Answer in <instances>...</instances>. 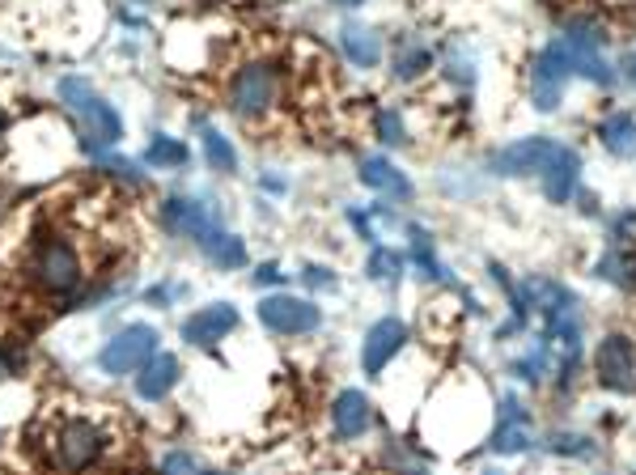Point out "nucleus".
Returning <instances> with one entry per match:
<instances>
[{
    "mask_svg": "<svg viewBox=\"0 0 636 475\" xmlns=\"http://www.w3.org/2000/svg\"><path fill=\"white\" fill-rule=\"evenodd\" d=\"M55 93H60V102L77 115V128H82V136H77V145H82L85 153H107V149H115L120 140H124V120H120V111L107 102V98H98L93 89H89V82H82V77H64L60 86H55Z\"/></svg>",
    "mask_w": 636,
    "mask_h": 475,
    "instance_id": "nucleus-1",
    "label": "nucleus"
},
{
    "mask_svg": "<svg viewBox=\"0 0 636 475\" xmlns=\"http://www.w3.org/2000/svg\"><path fill=\"white\" fill-rule=\"evenodd\" d=\"M35 289L47 298H68L77 293L85 280V260L77 251V242L68 234H42L30 247V263H26Z\"/></svg>",
    "mask_w": 636,
    "mask_h": 475,
    "instance_id": "nucleus-2",
    "label": "nucleus"
},
{
    "mask_svg": "<svg viewBox=\"0 0 636 475\" xmlns=\"http://www.w3.org/2000/svg\"><path fill=\"white\" fill-rule=\"evenodd\" d=\"M280 102V68L272 60H251L229 82V107L238 120H263Z\"/></svg>",
    "mask_w": 636,
    "mask_h": 475,
    "instance_id": "nucleus-3",
    "label": "nucleus"
},
{
    "mask_svg": "<svg viewBox=\"0 0 636 475\" xmlns=\"http://www.w3.org/2000/svg\"><path fill=\"white\" fill-rule=\"evenodd\" d=\"M111 446V433L102 429L93 416H73L60 429L51 433V454L64 472H89L93 463H102Z\"/></svg>",
    "mask_w": 636,
    "mask_h": 475,
    "instance_id": "nucleus-4",
    "label": "nucleus"
},
{
    "mask_svg": "<svg viewBox=\"0 0 636 475\" xmlns=\"http://www.w3.org/2000/svg\"><path fill=\"white\" fill-rule=\"evenodd\" d=\"M158 327L149 323H127L120 336H111L102 352H98V370L111 374V378H124V374H140L153 357H158Z\"/></svg>",
    "mask_w": 636,
    "mask_h": 475,
    "instance_id": "nucleus-5",
    "label": "nucleus"
},
{
    "mask_svg": "<svg viewBox=\"0 0 636 475\" xmlns=\"http://www.w3.org/2000/svg\"><path fill=\"white\" fill-rule=\"evenodd\" d=\"M259 323L276 336H310L323 323V310L305 298H289V293H272L259 302Z\"/></svg>",
    "mask_w": 636,
    "mask_h": 475,
    "instance_id": "nucleus-6",
    "label": "nucleus"
},
{
    "mask_svg": "<svg viewBox=\"0 0 636 475\" xmlns=\"http://www.w3.org/2000/svg\"><path fill=\"white\" fill-rule=\"evenodd\" d=\"M594 378L607 390H633L636 387V345L633 336H602L594 348Z\"/></svg>",
    "mask_w": 636,
    "mask_h": 475,
    "instance_id": "nucleus-7",
    "label": "nucleus"
},
{
    "mask_svg": "<svg viewBox=\"0 0 636 475\" xmlns=\"http://www.w3.org/2000/svg\"><path fill=\"white\" fill-rule=\"evenodd\" d=\"M569 73L573 68H569V55H564L560 43H548L535 55V64H531V102H535V111H556L560 107Z\"/></svg>",
    "mask_w": 636,
    "mask_h": 475,
    "instance_id": "nucleus-8",
    "label": "nucleus"
},
{
    "mask_svg": "<svg viewBox=\"0 0 636 475\" xmlns=\"http://www.w3.org/2000/svg\"><path fill=\"white\" fill-rule=\"evenodd\" d=\"M556 149H560V145H551L548 136L513 140V145H506V149L492 158V171L509 174V178H517V174H539V171H548V162L556 158Z\"/></svg>",
    "mask_w": 636,
    "mask_h": 475,
    "instance_id": "nucleus-9",
    "label": "nucleus"
},
{
    "mask_svg": "<svg viewBox=\"0 0 636 475\" xmlns=\"http://www.w3.org/2000/svg\"><path fill=\"white\" fill-rule=\"evenodd\" d=\"M403 345H408V327H403L399 318H382V323H374L370 336H365V348H361V365H365V374L382 378L386 365L403 352Z\"/></svg>",
    "mask_w": 636,
    "mask_h": 475,
    "instance_id": "nucleus-10",
    "label": "nucleus"
},
{
    "mask_svg": "<svg viewBox=\"0 0 636 475\" xmlns=\"http://www.w3.org/2000/svg\"><path fill=\"white\" fill-rule=\"evenodd\" d=\"M234 327H238V310L229 302H212V305H204V310H196V314L183 323V340L191 348H212L216 340H225Z\"/></svg>",
    "mask_w": 636,
    "mask_h": 475,
    "instance_id": "nucleus-11",
    "label": "nucleus"
},
{
    "mask_svg": "<svg viewBox=\"0 0 636 475\" xmlns=\"http://www.w3.org/2000/svg\"><path fill=\"white\" fill-rule=\"evenodd\" d=\"M158 216H162V225H166L170 234L196 238V242H204L212 229H216V216H212L200 200H187V196H170Z\"/></svg>",
    "mask_w": 636,
    "mask_h": 475,
    "instance_id": "nucleus-12",
    "label": "nucleus"
},
{
    "mask_svg": "<svg viewBox=\"0 0 636 475\" xmlns=\"http://www.w3.org/2000/svg\"><path fill=\"white\" fill-rule=\"evenodd\" d=\"M370 425H374V408H370V399H365L361 390H344V395H336V403H332V429H336L339 441L365 437Z\"/></svg>",
    "mask_w": 636,
    "mask_h": 475,
    "instance_id": "nucleus-13",
    "label": "nucleus"
},
{
    "mask_svg": "<svg viewBox=\"0 0 636 475\" xmlns=\"http://www.w3.org/2000/svg\"><path fill=\"white\" fill-rule=\"evenodd\" d=\"M178 378H183V365H178V357H170V352H158L140 374H136V395L145 399V403H162L170 390L178 387Z\"/></svg>",
    "mask_w": 636,
    "mask_h": 475,
    "instance_id": "nucleus-14",
    "label": "nucleus"
},
{
    "mask_svg": "<svg viewBox=\"0 0 636 475\" xmlns=\"http://www.w3.org/2000/svg\"><path fill=\"white\" fill-rule=\"evenodd\" d=\"M577 178H582V158L573 149H556V158L544 171V196L551 204H569L577 191Z\"/></svg>",
    "mask_w": 636,
    "mask_h": 475,
    "instance_id": "nucleus-15",
    "label": "nucleus"
},
{
    "mask_svg": "<svg viewBox=\"0 0 636 475\" xmlns=\"http://www.w3.org/2000/svg\"><path fill=\"white\" fill-rule=\"evenodd\" d=\"M488 446H492L497 454H522V450H531V421H526V412H522L513 399L501 403V425L492 429Z\"/></svg>",
    "mask_w": 636,
    "mask_h": 475,
    "instance_id": "nucleus-16",
    "label": "nucleus"
},
{
    "mask_svg": "<svg viewBox=\"0 0 636 475\" xmlns=\"http://www.w3.org/2000/svg\"><path fill=\"white\" fill-rule=\"evenodd\" d=\"M361 183L382 191L386 200H408L412 196V178L399 171L395 162H386V158H365L361 162Z\"/></svg>",
    "mask_w": 636,
    "mask_h": 475,
    "instance_id": "nucleus-17",
    "label": "nucleus"
},
{
    "mask_svg": "<svg viewBox=\"0 0 636 475\" xmlns=\"http://www.w3.org/2000/svg\"><path fill=\"white\" fill-rule=\"evenodd\" d=\"M598 140H602V149H607L611 158L633 162L636 158V120L633 115H624V111L607 115V120L598 124Z\"/></svg>",
    "mask_w": 636,
    "mask_h": 475,
    "instance_id": "nucleus-18",
    "label": "nucleus"
},
{
    "mask_svg": "<svg viewBox=\"0 0 636 475\" xmlns=\"http://www.w3.org/2000/svg\"><path fill=\"white\" fill-rule=\"evenodd\" d=\"M339 43H344V55L352 60V68H378L382 64V39L370 26H344Z\"/></svg>",
    "mask_w": 636,
    "mask_h": 475,
    "instance_id": "nucleus-19",
    "label": "nucleus"
},
{
    "mask_svg": "<svg viewBox=\"0 0 636 475\" xmlns=\"http://www.w3.org/2000/svg\"><path fill=\"white\" fill-rule=\"evenodd\" d=\"M187 158H191L187 145H183L178 136H166V132L149 136V145H145V166H149V171H183Z\"/></svg>",
    "mask_w": 636,
    "mask_h": 475,
    "instance_id": "nucleus-20",
    "label": "nucleus"
},
{
    "mask_svg": "<svg viewBox=\"0 0 636 475\" xmlns=\"http://www.w3.org/2000/svg\"><path fill=\"white\" fill-rule=\"evenodd\" d=\"M602 280H611V285H620V289H636V247L633 242H624V247H611L598 267H594Z\"/></svg>",
    "mask_w": 636,
    "mask_h": 475,
    "instance_id": "nucleus-21",
    "label": "nucleus"
},
{
    "mask_svg": "<svg viewBox=\"0 0 636 475\" xmlns=\"http://www.w3.org/2000/svg\"><path fill=\"white\" fill-rule=\"evenodd\" d=\"M200 247H204V255H209L221 272H238V267L247 263V247H242V238H234V234H225V229H212Z\"/></svg>",
    "mask_w": 636,
    "mask_h": 475,
    "instance_id": "nucleus-22",
    "label": "nucleus"
},
{
    "mask_svg": "<svg viewBox=\"0 0 636 475\" xmlns=\"http://www.w3.org/2000/svg\"><path fill=\"white\" fill-rule=\"evenodd\" d=\"M204 158H209V166L212 171H221V174H234L238 171V149L229 145V136L221 128H212V124H204Z\"/></svg>",
    "mask_w": 636,
    "mask_h": 475,
    "instance_id": "nucleus-23",
    "label": "nucleus"
},
{
    "mask_svg": "<svg viewBox=\"0 0 636 475\" xmlns=\"http://www.w3.org/2000/svg\"><path fill=\"white\" fill-rule=\"evenodd\" d=\"M428 68H433V55H428L421 43L399 47V55H395V77H399V82H416Z\"/></svg>",
    "mask_w": 636,
    "mask_h": 475,
    "instance_id": "nucleus-24",
    "label": "nucleus"
},
{
    "mask_svg": "<svg viewBox=\"0 0 636 475\" xmlns=\"http://www.w3.org/2000/svg\"><path fill=\"white\" fill-rule=\"evenodd\" d=\"M370 276L378 280V285H399V276H403V260L395 255V251H374L370 255Z\"/></svg>",
    "mask_w": 636,
    "mask_h": 475,
    "instance_id": "nucleus-25",
    "label": "nucleus"
},
{
    "mask_svg": "<svg viewBox=\"0 0 636 475\" xmlns=\"http://www.w3.org/2000/svg\"><path fill=\"white\" fill-rule=\"evenodd\" d=\"M412 255H416V263L424 267V276H441V263L433 255V238H428L424 229H412Z\"/></svg>",
    "mask_w": 636,
    "mask_h": 475,
    "instance_id": "nucleus-26",
    "label": "nucleus"
},
{
    "mask_svg": "<svg viewBox=\"0 0 636 475\" xmlns=\"http://www.w3.org/2000/svg\"><path fill=\"white\" fill-rule=\"evenodd\" d=\"M544 370H548V345H535L517 361V378H526V383H539Z\"/></svg>",
    "mask_w": 636,
    "mask_h": 475,
    "instance_id": "nucleus-27",
    "label": "nucleus"
},
{
    "mask_svg": "<svg viewBox=\"0 0 636 475\" xmlns=\"http://www.w3.org/2000/svg\"><path fill=\"white\" fill-rule=\"evenodd\" d=\"M548 446H551V454H577V459H582V454H594V441L590 437H582V433H556Z\"/></svg>",
    "mask_w": 636,
    "mask_h": 475,
    "instance_id": "nucleus-28",
    "label": "nucleus"
},
{
    "mask_svg": "<svg viewBox=\"0 0 636 475\" xmlns=\"http://www.w3.org/2000/svg\"><path fill=\"white\" fill-rule=\"evenodd\" d=\"M158 475H200V467H196V459H191V454L174 450V454H166V459H162Z\"/></svg>",
    "mask_w": 636,
    "mask_h": 475,
    "instance_id": "nucleus-29",
    "label": "nucleus"
},
{
    "mask_svg": "<svg viewBox=\"0 0 636 475\" xmlns=\"http://www.w3.org/2000/svg\"><path fill=\"white\" fill-rule=\"evenodd\" d=\"M378 132H382V140H386V145H403V140H408V132H403V115H399V111H386V115L378 120Z\"/></svg>",
    "mask_w": 636,
    "mask_h": 475,
    "instance_id": "nucleus-30",
    "label": "nucleus"
},
{
    "mask_svg": "<svg viewBox=\"0 0 636 475\" xmlns=\"http://www.w3.org/2000/svg\"><path fill=\"white\" fill-rule=\"evenodd\" d=\"M305 285H310V289H336V276H332L327 267H314V263H310V267H305Z\"/></svg>",
    "mask_w": 636,
    "mask_h": 475,
    "instance_id": "nucleus-31",
    "label": "nucleus"
},
{
    "mask_svg": "<svg viewBox=\"0 0 636 475\" xmlns=\"http://www.w3.org/2000/svg\"><path fill=\"white\" fill-rule=\"evenodd\" d=\"M285 280V272L276 267V263H263L259 272H254V285H280Z\"/></svg>",
    "mask_w": 636,
    "mask_h": 475,
    "instance_id": "nucleus-32",
    "label": "nucleus"
},
{
    "mask_svg": "<svg viewBox=\"0 0 636 475\" xmlns=\"http://www.w3.org/2000/svg\"><path fill=\"white\" fill-rule=\"evenodd\" d=\"M174 293H178V285H158V289H149L145 298H149V302H153V305H162V310H166L170 298H174Z\"/></svg>",
    "mask_w": 636,
    "mask_h": 475,
    "instance_id": "nucleus-33",
    "label": "nucleus"
},
{
    "mask_svg": "<svg viewBox=\"0 0 636 475\" xmlns=\"http://www.w3.org/2000/svg\"><path fill=\"white\" fill-rule=\"evenodd\" d=\"M624 77H628V82L636 86V51H633V55H624Z\"/></svg>",
    "mask_w": 636,
    "mask_h": 475,
    "instance_id": "nucleus-34",
    "label": "nucleus"
},
{
    "mask_svg": "<svg viewBox=\"0 0 636 475\" xmlns=\"http://www.w3.org/2000/svg\"><path fill=\"white\" fill-rule=\"evenodd\" d=\"M9 370H13V357L0 348V378H9Z\"/></svg>",
    "mask_w": 636,
    "mask_h": 475,
    "instance_id": "nucleus-35",
    "label": "nucleus"
},
{
    "mask_svg": "<svg viewBox=\"0 0 636 475\" xmlns=\"http://www.w3.org/2000/svg\"><path fill=\"white\" fill-rule=\"evenodd\" d=\"M332 4H339V9H357V4H365V0H332Z\"/></svg>",
    "mask_w": 636,
    "mask_h": 475,
    "instance_id": "nucleus-36",
    "label": "nucleus"
},
{
    "mask_svg": "<svg viewBox=\"0 0 636 475\" xmlns=\"http://www.w3.org/2000/svg\"><path fill=\"white\" fill-rule=\"evenodd\" d=\"M9 132V115H4V107H0V136Z\"/></svg>",
    "mask_w": 636,
    "mask_h": 475,
    "instance_id": "nucleus-37",
    "label": "nucleus"
},
{
    "mask_svg": "<svg viewBox=\"0 0 636 475\" xmlns=\"http://www.w3.org/2000/svg\"><path fill=\"white\" fill-rule=\"evenodd\" d=\"M200 475H229V472H200Z\"/></svg>",
    "mask_w": 636,
    "mask_h": 475,
    "instance_id": "nucleus-38",
    "label": "nucleus"
},
{
    "mask_svg": "<svg viewBox=\"0 0 636 475\" xmlns=\"http://www.w3.org/2000/svg\"><path fill=\"white\" fill-rule=\"evenodd\" d=\"M140 4H149V0H140Z\"/></svg>",
    "mask_w": 636,
    "mask_h": 475,
    "instance_id": "nucleus-39",
    "label": "nucleus"
}]
</instances>
